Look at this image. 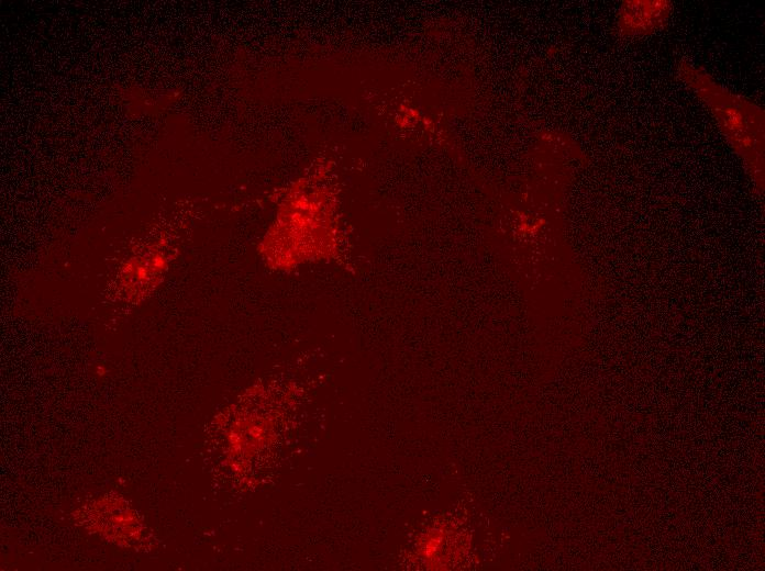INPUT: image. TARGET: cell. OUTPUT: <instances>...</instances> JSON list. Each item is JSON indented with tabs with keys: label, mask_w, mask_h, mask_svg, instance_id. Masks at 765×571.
Wrapping results in <instances>:
<instances>
[{
	"label": "cell",
	"mask_w": 765,
	"mask_h": 571,
	"mask_svg": "<svg viewBox=\"0 0 765 571\" xmlns=\"http://www.w3.org/2000/svg\"><path fill=\"white\" fill-rule=\"evenodd\" d=\"M670 10L668 1H625L619 11L617 31L629 38L648 35L667 24Z\"/></svg>",
	"instance_id": "7a4b0ae2"
},
{
	"label": "cell",
	"mask_w": 765,
	"mask_h": 571,
	"mask_svg": "<svg viewBox=\"0 0 765 571\" xmlns=\"http://www.w3.org/2000/svg\"><path fill=\"white\" fill-rule=\"evenodd\" d=\"M679 78L706 104L734 150L745 160L761 159L764 145V114L760 107L716 82L706 71L680 61Z\"/></svg>",
	"instance_id": "6da1fadb"
}]
</instances>
